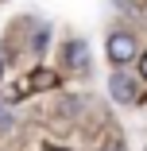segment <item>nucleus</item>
Returning a JSON list of instances; mask_svg holds the SVG:
<instances>
[{
    "label": "nucleus",
    "mask_w": 147,
    "mask_h": 151,
    "mask_svg": "<svg viewBox=\"0 0 147 151\" xmlns=\"http://www.w3.org/2000/svg\"><path fill=\"white\" fill-rule=\"evenodd\" d=\"M139 78L147 81V54H139Z\"/></svg>",
    "instance_id": "423d86ee"
},
{
    "label": "nucleus",
    "mask_w": 147,
    "mask_h": 151,
    "mask_svg": "<svg viewBox=\"0 0 147 151\" xmlns=\"http://www.w3.org/2000/svg\"><path fill=\"white\" fill-rule=\"evenodd\" d=\"M12 128H16V116H12V109H8V105H0V136H8Z\"/></svg>",
    "instance_id": "39448f33"
},
{
    "label": "nucleus",
    "mask_w": 147,
    "mask_h": 151,
    "mask_svg": "<svg viewBox=\"0 0 147 151\" xmlns=\"http://www.w3.org/2000/svg\"><path fill=\"white\" fill-rule=\"evenodd\" d=\"M62 62H66L70 70H89V47H85L81 39H70V43L62 47Z\"/></svg>",
    "instance_id": "7ed1b4c3"
},
{
    "label": "nucleus",
    "mask_w": 147,
    "mask_h": 151,
    "mask_svg": "<svg viewBox=\"0 0 147 151\" xmlns=\"http://www.w3.org/2000/svg\"><path fill=\"white\" fill-rule=\"evenodd\" d=\"M47 151H66V147H47Z\"/></svg>",
    "instance_id": "6e6552de"
},
{
    "label": "nucleus",
    "mask_w": 147,
    "mask_h": 151,
    "mask_svg": "<svg viewBox=\"0 0 147 151\" xmlns=\"http://www.w3.org/2000/svg\"><path fill=\"white\" fill-rule=\"evenodd\" d=\"M105 54H108L112 70H124L128 62H136V58H139V43H136L132 31H112L108 43H105Z\"/></svg>",
    "instance_id": "f257e3e1"
},
{
    "label": "nucleus",
    "mask_w": 147,
    "mask_h": 151,
    "mask_svg": "<svg viewBox=\"0 0 147 151\" xmlns=\"http://www.w3.org/2000/svg\"><path fill=\"white\" fill-rule=\"evenodd\" d=\"M27 81H31V89H54V85H58V74H50V70H35Z\"/></svg>",
    "instance_id": "20e7f679"
},
{
    "label": "nucleus",
    "mask_w": 147,
    "mask_h": 151,
    "mask_svg": "<svg viewBox=\"0 0 147 151\" xmlns=\"http://www.w3.org/2000/svg\"><path fill=\"white\" fill-rule=\"evenodd\" d=\"M108 93H112V101H120V105H136V101H139V81H136L132 74H124V70H112Z\"/></svg>",
    "instance_id": "f03ea898"
},
{
    "label": "nucleus",
    "mask_w": 147,
    "mask_h": 151,
    "mask_svg": "<svg viewBox=\"0 0 147 151\" xmlns=\"http://www.w3.org/2000/svg\"><path fill=\"white\" fill-rule=\"evenodd\" d=\"M101 151H124V147H116V143H108V147H101Z\"/></svg>",
    "instance_id": "0eeeda50"
}]
</instances>
